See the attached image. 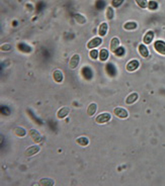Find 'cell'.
Masks as SVG:
<instances>
[{"mask_svg":"<svg viewBox=\"0 0 165 186\" xmlns=\"http://www.w3.org/2000/svg\"><path fill=\"white\" fill-rule=\"evenodd\" d=\"M111 115L109 113H103L98 115L96 118L97 123L100 124L105 123L108 122L111 119Z\"/></svg>","mask_w":165,"mask_h":186,"instance_id":"obj_1","label":"cell"},{"mask_svg":"<svg viewBox=\"0 0 165 186\" xmlns=\"http://www.w3.org/2000/svg\"><path fill=\"white\" fill-rule=\"evenodd\" d=\"M114 113L116 116L120 118H126L128 115V112L126 110L120 107L115 109Z\"/></svg>","mask_w":165,"mask_h":186,"instance_id":"obj_2","label":"cell"},{"mask_svg":"<svg viewBox=\"0 0 165 186\" xmlns=\"http://www.w3.org/2000/svg\"><path fill=\"white\" fill-rule=\"evenodd\" d=\"M156 50L162 54L165 55V42L162 41H157L154 44Z\"/></svg>","mask_w":165,"mask_h":186,"instance_id":"obj_3","label":"cell"},{"mask_svg":"<svg viewBox=\"0 0 165 186\" xmlns=\"http://www.w3.org/2000/svg\"><path fill=\"white\" fill-rule=\"evenodd\" d=\"M82 74L86 80H90L93 77V73L92 70L90 68L88 67H85L82 69Z\"/></svg>","mask_w":165,"mask_h":186,"instance_id":"obj_4","label":"cell"},{"mask_svg":"<svg viewBox=\"0 0 165 186\" xmlns=\"http://www.w3.org/2000/svg\"><path fill=\"white\" fill-rule=\"evenodd\" d=\"M101 42H102V39L101 38H100L99 37H96L88 43V48L91 49L96 47L101 44Z\"/></svg>","mask_w":165,"mask_h":186,"instance_id":"obj_5","label":"cell"},{"mask_svg":"<svg viewBox=\"0 0 165 186\" xmlns=\"http://www.w3.org/2000/svg\"><path fill=\"white\" fill-rule=\"evenodd\" d=\"M106 69L108 74L111 77H114L117 74L116 69L114 65L111 63L107 64Z\"/></svg>","mask_w":165,"mask_h":186,"instance_id":"obj_6","label":"cell"},{"mask_svg":"<svg viewBox=\"0 0 165 186\" xmlns=\"http://www.w3.org/2000/svg\"><path fill=\"white\" fill-rule=\"evenodd\" d=\"M139 63L136 60H132L130 61L126 66L127 70L129 71H133L138 68Z\"/></svg>","mask_w":165,"mask_h":186,"instance_id":"obj_7","label":"cell"},{"mask_svg":"<svg viewBox=\"0 0 165 186\" xmlns=\"http://www.w3.org/2000/svg\"><path fill=\"white\" fill-rule=\"evenodd\" d=\"M70 109L68 107H64L60 109L58 113V116L59 118L60 119L64 118L66 116L68 113L70 112Z\"/></svg>","mask_w":165,"mask_h":186,"instance_id":"obj_8","label":"cell"},{"mask_svg":"<svg viewBox=\"0 0 165 186\" xmlns=\"http://www.w3.org/2000/svg\"><path fill=\"white\" fill-rule=\"evenodd\" d=\"M79 61H80V56L77 54L74 55L70 60V68L72 69L76 68L78 66Z\"/></svg>","mask_w":165,"mask_h":186,"instance_id":"obj_9","label":"cell"},{"mask_svg":"<svg viewBox=\"0 0 165 186\" xmlns=\"http://www.w3.org/2000/svg\"><path fill=\"white\" fill-rule=\"evenodd\" d=\"M30 134L31 135L32 138H33V140L36 142H41L42 140L41 136L40 135L38 132L35 130H32L30 131Z\"/></svg>","mask_w":165,"mask_h":186,"instance_id":"obj_10","label":"cell"},{"mask_svg":"<svg viewBox=\"0 0 165 186\" xmlns=\"http://www.w3.org/2000/svg\"><path fill=\"white\" fill-rule=\"evenodd\" d=\"M39 149L40 148H39V146H32L27 149L25 153L27 156H31V155H33V154L38 152L39 151Z\"/></svg>","mask_w":165,"mask_h":186,"instance_id":"obj_11","label":"cell"},{"mask_svg":"<svg viewBox=\"0 0 165 186\" xmlns=\"http://www.w3.org/2000/svg\"><path fill=\"white\" fill-rule=\"evenodd\" d=\"M138 98V94L136 93H133L129 95L126 98V103L128 104H130L134 103Z\"/></svg>","mask_w":165,"mask_h":186,"instance_id":"obj_12","label":"cell"},{"mask_svg":"<svg viewBox=\"0 0 165 186\" xmlns=\"http://www.w3.org/2000/svg\"><path fill=\"white\" fill-rule=\"evenodd\" d=\"M154 37V33L152 31H149L147 33L144 38V42L146 44H149L153 40Z\"/></svg>","mask_w":165,"mask_h":186,"instance_id":"obj_13","label":"cell"},{"mask_svg":"<svg viewBox=\"0 0 165 186\" xmlns=\"http://www.w3.org/2000/svg\"><path fill=\"white\" fill-rule=\"evenodd\" d=\"M139 51L140 54L144 57H147L149 55V52L145 46L144 45L141 44L139 47Z\"/></svg>","mask_w":165,"mask_h":186,"instance_id":"obj_14","label":"cell"},{"mask_svg":"<svg viewBox=\"0 0 165 186\" xmlns=\"http://www.w3.org/2000/svg\"><path fill=\"white\" fill-rule=\"evenodd\" d=\"M18 48L20 50L25 53H29L31 51V48L30 47L25 44L24 43H20L18 45Z\"/></svg>","mask_w":165,"mask_h":186,"instance_id":"obj_15","label":"cell"},{"mask_svg":"<svg viewBox=\"0 0 165 186\" xmlns=\"http://www.w3.org/2000/svg\"><path fill=\"white\" fill-rule=\"evenodd\" d=\"M97 110V105L95 103H92L88 107L87 110L88 114L90 116H92L95 114Z\"/></svg>","mask_w":165,"mask_h":186,"instance_id":"obj_16","label":"cell"},{"mask_svg":"<svg viewBox=\"0 0 165 186\" xmlns=\"http://www.w3.org/2000/svg\"><path fill=\"white\" fill-rule=\"evenodd\" d=\"M120 42L118 39L117 38H114L112 39L111 41V50L113 52H115V51L117 49L118 47V46Z\"/></svg>","mask_w":165,"mask_h":186,"instance_id":"obj_17","label":"cell"},{"mask_svg":"<svg viewBox=\"0 0 165 186\" xmlns=\"http://www.w3.org/2000/svg\"><path fill=\"white\" fill-rule=\"evenodd\" d=\"M54 78L55 80L57 82H62V78H63L62 72L60 71H59V70L56 71L54 73Z\"/></svg>","mask_w":165,"mask_h":186,"instance_id":"obj_18","label":"cell"},{"mask_svg":"<svg viewBox=\"0 0 165 186\" xmlns=\"http://www.w3.org/2000/svg\"><path fill=\"white\" fill-rule=\"evenodd\" d=\"M107 29H108V25L107 23H102L99 28V34L101 36L105 35L107 32Z\"/></svg>","mask_w":165,"mask_h":186,"instance_id":"obj_19","label":"cell"},{"mask_svg":"<svg viewBox=\"0 0 165 186\" xmlns=\"http://www.w3.org/2000/svg\"><path fill=\"white\" fill-rule=\"evenodd\" d=\"M109 57V52L106 49H102L100 53V58L101 61L106 60Z\"/></svg>","mask_w":165,"mask_h":186,"instance_id":"obj_20","label":"cell"},{"mask_svg":"<svg viewBox=\"0 0 165 186\" xmlns=\"http://www.w3.org/2000/svg\"><path fill=\"white\" fill-rule=\"evenodd\" d=\"M1 113L5 116H9L11 114V110L8 107L6 106H2L0 108Z\"/></svg>","mask_w":165,"mask_h":186,"instance_id":"obj_21","label":"cell"},{"mask_svg":"<svg viewBox=\"0 0 165 186\" xmlns=\"http://www.w3.org/2000/svg\"><path fill=\"white\" fill-rule=\"evenodd\" d=\"M76 142H78V143L80 145H83V146H86V145H87L89 143V140L87 139L86 138H84V137H82V138L78 139V140H76Z\"/></svg>","mask_w":165,"mask_h":186,"instance_id":"obj_22","label":"cell"},{"mask_svg":"<svg viewBox=\"0 0 165 186\" xmlns=\"http://www.w3.org/2000/svg\"><path fill=\"white\" fill-rule=\"evenodd\" d=\"M136 27H137V24L134 22H128L124 25V28L126 29H128V30L135 29Z\"/></svg>","mask_w":165,"mask_h":186,"instance_id":"obj_23","label":"cell"},{"mask_svg":"<svg viewBox=\"0 0 165 186\" xmlns=\"http://www.w3.org/2000/svg\"><path fill=\"white\" fill-rule=\"evenodd\" d=\"M74 18H76V21L78 22L79 23H84L85 22V18L80 14H76V15L74 16Z\"/></svg>","mask_w":165,"mask_h":186,"instance_id":"obj_24","label":"cell"},{"mask_svg":"<svg viewBox=\"0 0 165 186\" xmlns=\"http://www.w3.org/2000/svg\"><path fill=\"white\" fill-rule=\"evenodd\" d=\"M148 7L149 9L151 10H155L158 8V4L157 2L154 1H150L148 4Z\"/></svg>","mask_w":165,"mask_h":186,"instance_id":"obj_25","label":"cell"},{"mask_svg":"<svg viewBox=\"0 0 165 186\" xmlns=\"http://www.w3.org/2000/svg\"><path fill=\"white\" fill-rule=\"evenodd\" d=\"M106 4L103 0H98L96 3V8L99 10H102L105 7Z\"/></svg>","mask_w":165,"mask_h":186,"instance_id":"obj_26","label":"cell"},{"mask_svg":"<svg viewBox=\"0 0 165 186\" xmlns=\"http://www.w3.org/2000/svg\"><path fill=\"white\" fill-rule=\"evenodd\" d=\"M15 132H16V135H18V136H20V137L24 136L26 134L25 130L22 128H16L15 129Z\"/></svg>","mask_w":165,"mask_h":186,"instance_id":"obj_27","label":"cell"},{"mask_svg":"<svg viewBox=\"0 0 165 186\" xmlns=\"http://www.w3.org/2000/svg\"><path fill=\"white\" fill-rule=\"evenodd\" d=\"M137 4L142 8H146L147 6V0H135Z\"/></svg>","mask_w":165,"mask_h":186,"instance_id":"obj_28","label":"cell"},{"mask_svg":"<svg viewBox=\"0 0 165 186\" xmlns=\"http://www.w3.org/2000/svg\"><path fill=\"white\" fill-rule=\"evenodd\" d=\"M107 18L109 20L112 19L114 16V11L113 9L111 7H109L108 8L107 12Z\"/></svg>","mask_w":165,"mask_h":186,"instance_id":"obj_29","label":"cell"},{"mask_svg":"<svg viewBox=\"0 0 165 186\" xmlns=\"http://www.w3.org/2000/svg\"><path fill=\"white\" fill-rule=\"evenodd\" d=\"M115 52L117 56H122L124 54V53H125V50L122 47H120L118 48H117V50L115 51Z\"/></svg>","mask_w":165,"mask_h":186,"instance_id":"obj_30","label":"cell"},{"mask_svg":"<svg viewBox=\"0 0 165 186\" xmlns=\"http://www.w3.org/2000/svg\"><path fill=\"white\" fill-rule=\"evenodd\" d=\"M124 1V0H113L112 5L115 7H118L122 4Z\"/></svg>","mask_w":165,"mask_h":186,"instance_id":"obj_31","label":"cell"},{"mask_svg":"<svg viewBox=\"0 0 165 186\" xmlns=\"http://www.w3.org/2000/svg\"><path fill=\"white\" fill-rule=\"evenodd\" d=\"M28 113H29L30 116H31V117L33 119V120H34L35 121H36V122L38 123V124H41L42 123V122H41V121L39 119L35 117L34 114H33V113L30 110H29L28 111Z\"/></svg>","mask_w":165,"mask_h":186,"instance_id":"obj_32","label":"cell"},{"mask_svg":"<svg viewBox=\"0 0 165 186\" xmlns=\"http://www.w3.org/2000/svg\"><path fill=\"white\" fill-rule=\"evenodd\" d=\"M90 56L92 58L96 59L98 57V52L97 50H93L90 52Z\"/></svg>","mask_w":165,"mask_h":186,"instance_id":"obj_33","label":"cell"},{"mask_svg":"<svg viewBox=\"0 0 165 186\" xmlns=\"http://www.w3.org/2000/svg\"><path fill=\"white\" fill-rule=\"evenodd\" d=\"M1 49L3 50L4 51L9 50L11 49V46L9 45H5L2 47Z\"/></svg>","mask_w":165,"mask_h":186,"instance_id":"obj_34","label":"cell"}]
</instances>
